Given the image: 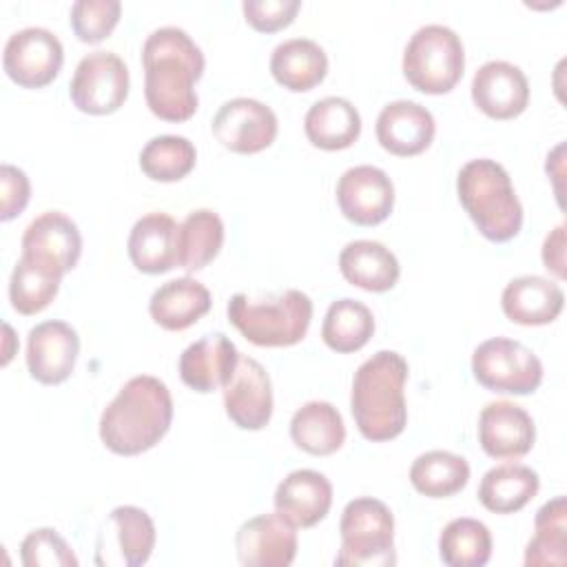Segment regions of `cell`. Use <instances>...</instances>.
Segmentation results:
<instances>
[{
  "instance_id": "obj_6",
  "label": "cell",
  "mask_w": 567,
  "mask_h": 567,
  "mask_svg": "<svg viewBox=\"0 0 567 567\" xmlns=\"http://www.w3.org/2000/svg\"><path fill=\"white\" fill-rule=\"evenodd\" d=\"M341 549L334 565L352 567H388L394 556V516L390 507L377 498L361 496L343 507Z\"/></svg>"
},
{
  "instance_id": "obj_22",
  "label": "cell",
  "mask_w": 567,
  "mask_h": 567,
  "mask_svg": "<svg viewBox=\"0 0 567 567\" xmlns=\"http://www.w3.org/2000/svg\"><path fill=\"white\" fill-rule=\"evenodd\" d=\"M179 224L166 213L140 217L128 235V257L140 272L162 275L177 266Z\"/></svg>"
},
{
  "instance_id": "obj_35",
  "label": "cell",
  "mask_w": 567,
  "mask_h": 567,
  "mask_svg": "<svg viewBox=\"0 0 567 567\" xmlns=\"http://www.w3.org/2000/svg\"><path fill=\"white\" fill-rule=\"evenodd\" d=\"M567 563V498L547 501L534 520V538L525 549V565H565Z\"/></svg>"
},
{
  "instance_id": "obj_29",
  "label": "cell",
  "mask_w": 567,
  "mask_h": 567,
  "mask_svg": "<svg viewBox=\"0 0 567 567\" xmlns=\"http://www.w3.org/2000/svg\"><path fill=\"white\" fill-rule=\"evenodd\" d=\"M62 270L51 261L22 252L9 279V301L20 315H35L44 310L58 295Z\"/></svg>"
},
{
  "instance_id": "obj_14",
  "label": "cell",
  "mask_w": 567,
  "mask_h": 567,
  "mask_svg": "<svg viewBox=\"0 0 567 567\" xmlns=\"http://www.w3.org/2000/svg\"><path fill=\"white\" fill-rule=\"evenodd\" d=\"M224 408L228 419L241 430H261L272 416V383L266 368L239 354L237 368L224 385Z\"/></svg>"
},
{
  "instance_id": "obj_10",
  "label": "cell",
  "mask_w": 567,
  "mask_h": 567,
  "mask_svg": "<svg viewBox=\"0 0 567 567\" xmlns=\"http://www.w3.org/2000/svg\"><path fill=\"white\" fill-rule=\"evenodd\" d=\"M62 62V42L44 27H27L11 33L2 53L7 75L24 89H42L53 82Z\"/></svg>"
},
{
  "instance_id": "obj_15",
  "label": "cell",
  "mask_w": 567,
  "mask_h": 567,
  "mask_svg": "<svg viewBox=\"0 0 567 567\" xmlns=\"http://www.w3.org/2000/svg\"><path fill=\"white\" fill-rule=\"evenodd\" d=\"M80 352V337L66 321H42L29 330L27 337V368L29 374L44 383L55 385L71 377Z\"/></svg>"
},
{
  "instance_id": "obj_19",
  "label": "cell",
  "mask_w": 567,
  "mask_h": 567,
  "mask_svg": "<svg viewBox=\"0 0 567 567\" xmlns=\"http://www.w3.org/2000/svg\"><path fill=\"white\" fill-rule=\"evenodd\" d=\"M432 113L412 100H396L381 109L377 117L379 144L399 157H412L423 153L434 140Z\"/></svg>"
},
{
  "instance_id": "obj_39",
  "label": "cell",
  "mask_w": 567,
  "mask_h": 567,
  "mask_svg": "<svg viewBox=\"0 0 567 567\" xmlns=\"http://www.w3.org/2000/svg\"><path fill=\"white\" fill-rule=\"evenodd\" d=\"M24 567H75L78 558L66 540L51 527L33 529L20 545Z\"/></svg>"
},
{
  "instance_id": "obj_7",
  "label": "cell",
  "mask_w": 567,
  "mask_h": 567,
  "mask_svg": "<svg viewBox=\"0 0 567 567\" xmlns=\"http://www.w3.org/2000/svg\"><path fill=\"white\" fill-rule=\"evenodd\" d=\"M463 42L445 24L419 27L403 51V75L423 93L439 95L456 86L463 75Z\"/></svg>"
},
{
  "instance_id": "obj_26",
  "label": "cell",
  "mask_w": 567,
  "mask_h": 567,
  "mask_svg": "<svg viewBox=\"0 0 567 567\" xmlns=\"http://www.w3.org/2000/svg\"><path fill=\"white\" fill-rule=\"evenodd\" d=\"M303 131L312 146L323 151H341L359 140L361 115L350 100L330 95L308 109Z\"/></svg>"
},
{
  "instance_id": "obj_11",
  "label": "cell",
  "mask_w": 567,
  "mask_h": 567,
  "mask_svg": "<svg viewBox=\"0 0 567 567\" xmlns=\"http://www.w3.org/2000/svg\"><path fill=\"white\" fill-rule=\"evenodd\" d=\"M215 140L233 153H259L277 137V115L252 97H233L213 117Z\"/></svg>"
},
{
  "instance_id": "obj_34",
  "label": "cell",
  "mask_w": 567,
  "mask_h": 567,
  "mask_svg": "<svg viewBox=\"0 0 567 567\" xmlns=\"http://www.w3.org/2000/svg\"><path fill=\"white\" fill-rule=\"evenodd\" d=\"M374 332L372 310L350 297L332 301L321 326V337L326 346L334 352H357L361 350Z\"/></svg>"
},
{
  "instance_id": "obj_20",
  "label": "cell",
  "mask_w": 567,
  "mask_h": 567,
  "mask_svg": "<svg viewBox=\"0 0 567 567\" xmlns=\"http://www.w3.org/2000/svg\"><path fill=\"white\" fill-rule=\"evenodd\" d=\"M239 352L224 332H213L190 343L179 357V377L195 392L224 388L235 372Z\"/></svg>"
},
{
  "instance_id": "obj_42",
  "label": "cell",
  "mask_w": 567,
  "mask_h": 567,
  "mask_svg": "<svg viewBox=\"0 0 567 567\" xmlns=\"http://www.w3.org/2000/svg\"><path fill=\"white\" fill-rule=\"evenodd\" d=\"M543 264L558 279L565 277V226H556L543 244Z\"/></svg>"
},
{
  "instance_id": "obj_9",
  "label": "cell",
  "mask_w": 567,
  "mask_h": 567,
  "mask_svg": "<svg viewBox=\"0 0 567 567\" xmlns=\"http://www.w3.org/2000/svg\"><path fill=\"white\" fill-rule=\"evenodd\" d=\"M69 95L75 109L89 115L117 111L128 95V69L113 51H93L84 55L71 78Z\"/></svg>"
},
{
  "instance_id": "obj_38",
  "label": "cell",
  "mask_w": 567,
  "mask_h": 567,
  "mask_svg": "<svg viewBox=\"0 0 567 567\" xmlns=\"http://www.w3.org/2000/svg\"><path fill=\"white\" fill-rule=\"evenodd\" d=\"M122 13L120 0H78L71 7V29L78 40L102 42L117 24Z\"/></svg>"
},
{
  "instance_id": "obj_18",
  "label": "cell",
  "mask_w": 567,
  "mask_h": 567,
  "mask_svg": "<svg viewBox=\"0 0 567 567\" xmlns=\"http://www.w3.org/2000/svg\"><path fill=\"white\" fill-rule=\"evenodd\" d=\"M474 104L494 120L520 115L529 102V82L525 73L505 60L481 64L472 78Z\"/></svg>"
},
{
  "instance_id": "obj_28",
  "label": "cell",
  "mask_w": 567,
  "mask_h": 567,
  "mask_svg": "<svg viewBox=\"0 0 567 567\" xmlns=\"http://www.w3.org/2000/svg\"><path fill=\"white\" fill-rule=\"evenodd\" d=\"M270 73L288 91H310L326 78L328 55L315 40L290 38L275 47Z\"/></svg>"
},
{
  "instance_id": "obj_16",
  "label": "cell",
  "mask_w": 567,
  "mask_h": 567,
  "mask_svg": "<svg viewBox=\"0 0 567 567\" xmlns=\"http://www.w3.org/2000/svg\"><path fill=\"white\" fill-rule=\"evenodd\" d=\"M237 558L246 567H288L297 556V532L281 514H259L235 534Z\"/></svg>"
},
{
  "instance_id": "obj_37",
  "label": "cell",
  "mask_w": 567,
  "mask_h": 567,
  "mask_svg": "<svg viewBox=\"0 0 567 567\" xmlns=\"http://www.w3.org/2000/svg\"><path fill=\"white\" fill-rule=\"evenodd\" d=\"M197 151L184 135H157L140 153V168L155 182H177L195 168Z\"/></svg>"
},
{
  "instance_id": "obj_36",
  "label": "cell",
  "mask_w": 567,
  "mask_h": 567,
  "mask_svg": "<svg viewBox=\"0 0 567 567\" xmlns=\"http://www.w3.org/2000/svg\"><path fill=\"white\" fill-rule=\"evenodd\" d=\"M439 556L447 567H483L492 556V534L476 518H454L439 536Z\"/></svg>"
},
{
  "instance_id": "obj_23",
  "label": "cell",
  "mask_w": 567,
  "mask_h": 567,
  "mask_svg": "<svg viewBox=\"0 0 567 567\" xmlns=\"http://www.w3.org/2000/svg\"><path fill=\"white\" fill-rule=\"evenodd\" d=\"M22 252L42 257L62 272H69L78 266L82 235L71 217L60 210H47L24 228Z\"/></svg>"
},
{
  "instance_id": "obj_17",
  "label": "cell",
  "mask_w": 567,
  "mask_h": 567,
  "mask_svg": "<svg viewBox=\"0 0 567 567\" xmlns=\"http://www.w3.org/2000/svg\"><path fill=\"white\" fill-rule=\"evenodd\" d=\"M536 441L529 412L512 401H492L478 414V443L492 458H520Z\"/></svg>"
},
{
  "instance_id": "obj_30",
  "label": "cell",
  "mask_w": 567,
  "mask_h": 567,
  "mask_svg": "<svg viewBox=\"0 0 567 567\" xmlns=\"http://www.w3.org/2000/svg\"><path fill=\"white\" fill-rule=\"evenodd\" d=\"M290 439L308 454L328 456L343 445L346 425L332 403L308 401L290 419Z\"/></svg>"
},
{
  "instance_id": "obj_33",
  "label": "cell",
  "mask_w": 567,
  "mask_h": 567,
  "mask_svg": "<svg viewBox=\"0 0 567 567\" xmlns=\"http://www.w3.org/2000/svg\"><path fill=\"white\" fill-rule=\"evenodd\" d=\"M470 481V465L463 456L447 450H430L414 458L410 483L430 498H447L458 494Z\"/></svg>"
},
{
  "instance_id": "obj_13",
  "label": "cell",
  "mask_w": 567,
  "mask_h": 567,
  "mask_svg": "<svg viewBox=\"0 0 567 567\" xmlns=\"http://www.w3.org/2000/svg\"><path fill=\"white\" fill-rule=\"evenodd\" d=\"M337 204L346 219L359 226H377L392 213V179L377 166H352L337 182Z\"/></svg>"
},
{
  "instance_id": "obj_12",
  "label": "cell",
  "mask_w": 567,
  "mask_h": 567,
  "mask_svg": "<svg viewBox=\"0 0 567 567\" xmlns=\"http://www.w3.org/2000/svg\"><path fill=\"white\" fill-rule=\"evenodd\" d=\"M155 547V525L151 516L135 505L115 507L97 538L100 565H144ZM95 558V560H97Z\"/></svg>"
},
{
  "instance_id": "obj_25",
  "label": "cell",
  "mask_w": 567,
  "mask_h": 567,
  "mask_svg": "<svg viewBox=\"0 0 567 567\" xmlns=\"http://www.w3.org/2000/svg\"><path fill=\"white\" fill-rule=\"evenodd\" d=\"M339 268L348 284L368 292H385L399 281V261L381 241L357 239L343 246Z\"/></svg>"
},
{
  "instance_id": "obj_41",
  "label": "cell",
  "mask_w": 567,
  "mask_h": 567,
  "mask_svg": "<svg viewBox=\"0 0 567 567\" xmlns=\"http://www.w3.org/2000/svg\"><path fill=\"white\" fill-rule=\"evenodd\" d=\"M31 197V184L22 168L2 164L0 166V219L9 221L24 210Z\"/></svg>"
},
{
  "instance_id": "obj_1",
  "label": "cell",
  "mask_w": 567,
  "mask_h": 567,
  "mask_svg": "<svg viewBox=\"0 0 567 567\" xmlns=\"http://www.w3.org/2000/svg\"><path fill=\"white\" fill-rule=\"evenodd\" d=\"M144 95L153 115L186 122L197 111L195 82L204 73V53L179 27L155 29L142 47Z\"/></svg>"
},
{
  "instance_id": "obj_3",
  "label": "cell",
  "mask_w": 567,
  "mask_h": 567,
  "mask_svg": "<svg viewBox=\"0 0 567 567\" xmlns=\"http://www.w3.org/2000/svg\"><path fill=\"white\" fill-rule=\"evenodd\" d=\"M405 381L408 361L394 350H379L357 368L350 410L363 439L381 443L405 430Z\"/></svg>"
},
{
  "instance_id": "obj_31",
  "label": "cell",
  "mask_w": 567,
  "mask_h": 567,
  "mask_svg": "<svg viewBox=\"0 0 567 567\" xmlns=\"http://www.w3.org/2000/svg\"><path fill=\"white\" fill-rule=\"evenodd\" d=\"M538 474L520 463H505L487 470L478 485V501L494 514H514L523 509L536 494Z\"/></svg>"
},
{
  "instance_id": "obj_40",
  "label": "cell",
  "mask_w": 567,
  "mask_h": 567,
  "mask_svg": "<svg viewBox=\"0 0 567 567\" xmlns=\"http://www.w3.org/2000/svg\"><path fill=\"white\" fill-rule=\"evenodd\" d=\"M299 7V0H244L241 4L246 22L264 33L288 27L295 20Z\"/></svg>"
},
{
  "instance_id": "obj_4",
  "label": "cell",
  "mask_w": 567,
  "mask_h": 567,
  "mask_svg": "<svg viewBox=\"0 0 567 567\" xmlns=\"http://www.w3.org/2000/svg\"><path fill=\"white\" fill-rule=\"evenodd\" d=\"M456 193L485 239L503 244L520 233L523 206L507 171L498 162L478 157L463 164L456 175Z\"/></svg>"
},
{
  "instance_id": "obj_21",
  "label": "cell",
  "mask_w": 567,
  "mask_h": 567,
  "mask_svg": "<svg viewBox=\"0 0 567 567\" xmlns=\"http://www.w3.org/2000/svg\"><path fill=\"white\" fill-rule=\"evenodd\" d=\"M332 505V485L317 470H295L275 489V512L295 527H312Z\"/></svg>"
},
{
  "instance_id": "obj_8",
  "label": "cell",
  "mask_w": 567,
  "mask_h": 567,
  "mask_svg": "<svg viewBox=\"0 0 567 567\" xmlns=\"http://www.w3.org/2000/svg\"><path fill=\"white\" fill-rule=\"evenodd\" d=\"M474 379L503 394H532L543 381L540 359L520 341L494 337L476 346L472 354Z\"/></svg>"
},
{
  "instance_id": "obj_2",
  "label": "cell",
  "mask_w": 567,
  "mask_h": 567,
  "mask_svg": "<svg viewBox=\"0 0 567 567\" xmlns=\"http://www.w3.org/2000/svg\"><path fill=\"white\" fill-rule=\"evenodd\" d=\"M173 399L164 381L151 374L128 379L100 416L102 443L122 456H135L168 432Z\"/></svg>"
},
{
  "instance_id": "obj_5",
  "label": "cell",
  "mask_w": 567,
  "mask_h": 567,
  "mask_svg": "<svg viewBox=\"0 0 567 567\" xmlns=\"http://www.w3.org/2000/svg\"><path fill=\"white\" fill-rule=\"evenodd\" d=\"M228 321L250 343L261 348H286L299 343L312 319V301L301 290H286L272 301L255 303L244 292L230 297Z\"/></svg>"
},
{
  "instance_id": "obj_27",
  "label": "cell",
  "mask_w": 567,
  "mask_h": 567,
  "mask_svg": "<svg viewBox=\"0 0 567 567\" xmlns=\"http://www.w3.org/2000/svg\"><path fill=\"white\" fill-rule=\"evenodd\" d=\"M210 292L204 284L190 277H179L162 284L148 301V312L155 323L166 330H186L210 310Z\"/></svg>"
},
{
  "instance_id": "obj_32",
  "label": "cell",
  "mask_w": 567,
  "mask_h": 567,
  "mask_svg": "<svg viewBox=\"0 0 567 567\" xmlns=\"http://www.w3.org/2000/svg\"><path fill=\"white\" fill-rule=\"evenodd\" d=\"M224 244V221L215 210L197 208L186 215L177 233V266L186 272L208 266Z\"/></svg>"
},
{
  "instance_id": "obj_24",
  "label": "cell",
  "mask_w": 567,
  "mask_h": 567,
  "mask_svg": "<svg viewBox=\"0 0 567 567\" xmlns=\"http://www.w3.org/2000/svg\"><path fill=\"white\" fill-rule=\"evenodd\" d=\"M565 295L560 286L538 275H523L512 279L501 295L505 317L520 326L551 323L560 315Z\"/></svg>"
}]
</instances>
